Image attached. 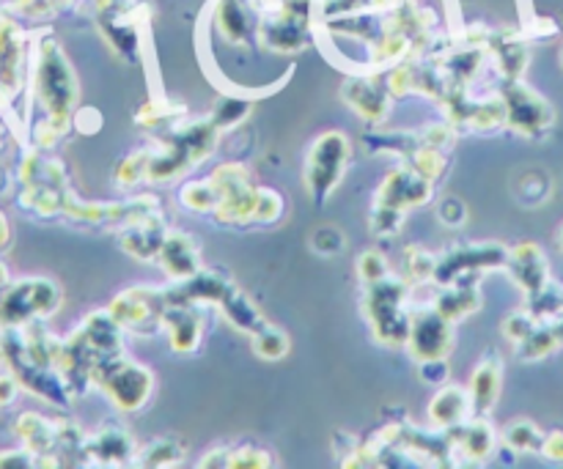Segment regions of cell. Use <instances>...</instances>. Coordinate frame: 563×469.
<instances>
[{
  "label": "cell",
  "instance_id": "1",
  "mask_svg": "<svg viewBox=\"0 0 563 469\" xmlns=\"http://www.w3.org/2000/svg\"><path fill=\"white\" fill-rule=\"evenodd\" d=\"M75 75L58 44L49 36L38 38L33 47V97L47 113V121L38 126L53 130L55 135L66 132L71 104H75Z\"/></svg>",
  "mask_w": 563,
  "mask_h": 469
},
{
  "label": "cell",
  "instance_id": "2",
  "mask_svg": "<svg viewBox=\"0 0 563 469\" xmlns=\"http://www.w3.org/2000/svg\"><path fill=\"white\" fill-rule=\"evenodd\" d=\"M58 308V289L44 278H25L5 286L0 297V327H22L38 322Z\"/></svg>",
  "mask_w": 563,
  "mask_h": 469
},
{
  "label": "cell",
  "instance_id": "3",
  "mask_svg": "<svg viewBox=\"0 0 563 469\" xmlns=\"http://www.w3.org/2000/svg\"><path fill=\"white\" fill-rule=\"evenodd\" d=\"M25 33L16 25L14 16L0 14V99L14 102L25 86Z\"/></svg>",
  "mask_w": 563,
  "mask_h": 469
},
{
  "label": "cell",
  "instance_id": "4",
  "mask_svg": "<svg viewBox=\"0 0 563 469\" xmlns=\"http://www.w3.org/2000/svg\"><path fill=\"white\" fill-rule=\"evenodd\" d=\"M462 412H465V395L456 388H449L445 393H440L432 404V417L443 426L462 421Z\"/></svg>",
  "mask_w": 563,
  "mask_h": 469
},
{
  "label": "cell",
  "instance_id": "5",
  "mask_svg": "<svg viewBox=\"0 0 563 469\" xmlns=\"http://www.w3.org/2000/svg\"><path fill=\"white\" fill-rule=\"evenodd\" d=\"M498 366H495V362H484L476 373V404L482 406V410H487L495 401V395H498Z\"/></svg>",
  "mask_w": 563,
  "mask_h": 469
},
{
  "label": "cell",
  "instance_id": "6",
  "mask_svg": "<svg viewBox=\"0 0 563 469\" xmlns=\"http://www.w3.org/2000/svg\"><path fill=\"white\" fill-rule=\"evenodd\" d=\"M69 3L71 0H14L11 9L20 16H25V20H47V16L58 14Z\"/></svg>",
  "mask_w": 563,
  "mask_h": 469
},
{
  "label": "cell",
  "instance_id": "7",
  "mask_svg": "<svg viewBox=\"0 0 563 469\" xmlns=\"http://www.w3.org/2000/svg\"><path fill=\"white\" fill-rule=\"evenodd\" d=\"M38 459L31 450H3L0 454V467H36Z\"/></svg>",
  "mask_w": 563,
  "mask_h": 469
},
{
  "label": "cell",
  "instance_id": "8",
  "mask_svg": "<svg viewBox=\"0 0 563 469\" xmlns=\"http://www.w3.org/2000/svg\"><path fill=\"white\" fill-rule=\"evenodd\" d=\"M16 388H20V382H16L14 373H11V377L9 373H0V410L16 399Z\"/></svg>",
  "mask_w": 563,
  "mask_h": 469
},
{
  "label": "cell",
  "instance_id": "9",
  "mask_svg": "<svg viewBox=\"0 0 563 469\" xmlns=\"http://www.w3.org/2000/svg\"><path fill=\"white\" fill-rule=\"evenodd\" d=\"M544 454H548L550 459L563 461V434H553V437L548 439V445H544Z\"/></svg>",
  "mask_w": 563,
  "mask_h": 469
},
{
  "label": "cell",
  "instance_id": "10",
  "mask_svg": "<svg viewBox=\"0 0 563 469\" xmlns=\"http://www.w3.org/2000/svg\"><path fill=\"white\" fill-rule=\"evenodd\" d=\"M0 104H3V99H0ZM5 143H9V126H5V113L0 108V154H3Z\"/></svg>",
  "mask_w": 563,
  "mask_h": 469
},
{
  "label": "cell",
  "instance_id": "11",
  "mask_svg": "<svg viewBox=\"0 0 563 469\" xmlns=\"http://www.w3.org/2000/svg\"><path fill=\"white\" fill-rule=\"evenodd\" d=\"M0 349H3V327H0Z\"/></svg>",
  "mask_w": 563,
  "mask_h": 469
}]
</instances>
